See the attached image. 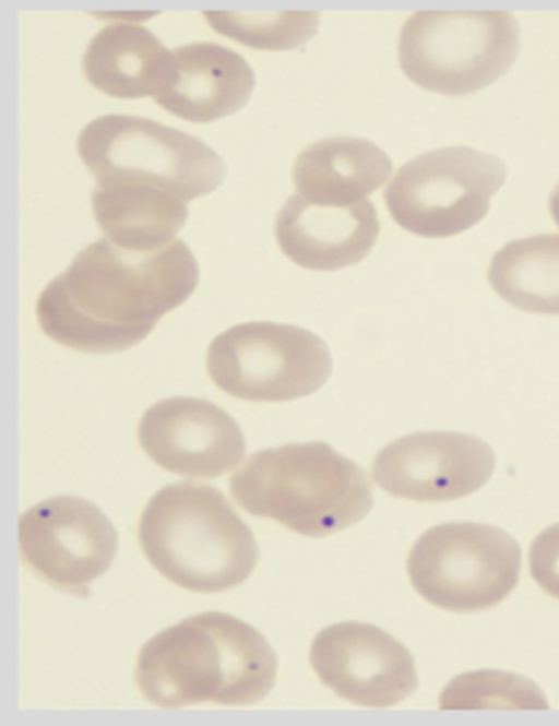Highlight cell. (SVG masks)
<instances>
[{
    "mask_svg": "<svg viewBox=\"0 0 559 726\" xmlns=\"http://www.w3.org/2000/svg\"><path fill=\"white\" fill-rule=\"evenodd\" d=\"M150 563L174 584L218 593L246 581L259 559L250 527L217 488L180 481L146 503L138 529Z\"/></svg>",
    "mask_w": 559,
    "mask_h": 726,
    "instance_id": "obj_3",
    "label": "cell"
},
{
    "mask_svg": "<svg viewBox=\"0 0 559 726\" xmlns=\"http://www.w3.org/2000/svg\"><path fill=\"white\" fill-rule=\"evenodd\" d=\"M441 710H548L544 692L531 679L501 670L484 669L453 678L439 700Z\"/></svg>",
    "mask_w": 559,
    "mask_h": 726,
    "instance_id": "obj_21",
    "label": "cell"
},
{
    "mask_svg": "<svg viewBox=\"0 0 559 726\" xmlns=\"http://www.w3.org/2000/svg\"><path fill=\"white\" fill-rule=\"evenodd\" d=\"M255 76L242 56L214 43H192L171 51L165 83L153 96L168 112L207 123L242 108Z\"/></svg>",
    "mask_w": 559,
    "mask_h": 726,
    "instance_id": "obj_15",
    "label": "cell"
},
{
    "mask_svg": "<svg viewBox=\"0 0 559 726\" xmlns=\"http://www.w3.org/2000/svg\"><path fill=\"white\" fill-rule=\"evenodd\" d=\"M506 176L504 164L491 154L467 146L437 148L400 167L385 187L384 202L403 229L447 238L485 217Z\"/></svg>",
    "mask_w": 559,
    "mask_h": 726,
    "instance_id": "obj_8",
    "label": "cell"
},
{
    "mask_svg": "<svg viewBox=\"0 0 559 726\" xmlns=\"http://www.w3.org/2000/svg\"><path fill=\"white\" fill-rule=\"evenodd\" d=\"M19 550L25 566L55 588L78 597L103 575L118 551V533L93 502L57 496L19 517Z\"/></svg>",
    "mask_w": 559,
    "mask_h": 726,
    "instance_id": "obj_10",
    "label": "cell"
},
{
    "mask_svg": "<svg viewBox=\"0 0 559 726\" xmlns=\"http://www.w3.org/2000/svg\"><path fill=\"white\" fill-rule=\"evenodd\" d=\"M206 370L225 393L251 402H285L319 390L332 371L328 345L293 324L253 321L218 334Z\"/></svg>",
    "mask_w": 559,
    "mask_h": 726,
    "instance_id": "obj_9",
    "label": "cell"
},
{
    "mask_svg": "<svg viewBox=\"0 0 559 726\" xmlns=\"http://www.w3.org/2000/svg\"><path fill=\"white\" fill-rule=\"evenodd\" d=\"M389 156L369 140L332 136L317 141L295 159L292 177L298 193L321 205L364 201L391 175Z\"/></svg>",
    "mask_w": 559,
    "mask_h": 726,
    "instance_id": "obj_16",
    "label": "cell"
},
{
    "mask_svg": "<svg viewBox=\"0 0 559 726\" xmlns=\"http://www.w3.org/2000/svg\"><path fill=\"white\" fill-rule=\"evenodd\" d=\"M495 467L493 451L481 439L453 431H425L401 437L381 449L372 476L394 497L439 502L478 490Z\"/></svg>",
    "mask_w": 559,
    "mask_h": 726,
    "instance_id": "obj_12",
    "label": "cell"
},
{
    "mask_svg": "<svg viewBox=\"0 0 559 726\" xmlns=\"http://www.w3.org/2000/svg\"><path fill=\"white\" fill-rule=\"evenodd\" d=\"M171 51L146 27L115 22L93 36L83 55L86 80L123 99L154 96L167 78Z\"/></svg>",
    "mask_w": 559,
    "mask_h": 726,
    "instance_id": "obj_17",
    "label": "cell"
},
{
    "mask_svg": "<svg viewBox=\"0 0 559 726\" xmlns=\"http://www.w3.org/2000/svg\"><path fill=\"white\" fill-rule=\"evenodd\" d=\"M198 283V262L181 239L133 251L104 236L45 286L36 316L41 331L58 344L84 353L121 352L143 341Z\"/></svg>",
    "mask_w": 559,
    "mask_h": 726,
    "instance_id": "obj_1",
    "label": "cell"
},
{
    "mask_svg": "<svg viewBox=\"0 0 559 726\" xmlns=\"http://www.w3.org/2000/svg\"><path fill=\"white\" fill-rule=\"evenodd\" d=\"M76 150L97 183H145L186 203L214 191L226 177L223 159L206 143L150 118L97 117L82 128Z\"/></svg>",
    "mask_w": 559,
    "mask_h": 726,
    "instance_id": "obj_5",
    "label": "cell"
},
{
    "mask_svg": "<svg viewBox=\"0 0 559 726\" xmlns=\"http://www.w3.org/2000/svg\"><path fill=\"white\" fill-rule=\"evenodd\" d=\"M549 211L550 214L559 228V181L554 188L550 198H549Z\"/></svg>",
    "mask_w": 559,
    "mask_h": 726,
    "instance_id": "obj_23",
    "label": "cell"
},
{
    "mask_svg": "<svg viewBox=\"0 0 559 726\" xmlns=\"http://www.w3.org/2000/svg\"><path fill=\"white\" fill-rule=\"evenodd\" d=\"M91 203L105 237L133 251H153L171 242L189 214L187 203L178 197L131 181L97 183Z\"/></svg>",
    "mask_w": 559,
    "mask_h": 726,
    "instance_id": "obj_18",
    "label": "cell"
},
{
    "mask_svg": "<svg viewBox=\"0 0 559 726\" xmlns=\"http://www.w3.org/2000/svg\"><path fill=\"white\" fill-rule=\"evenodd\" d=\"M519 51V23L507 11H417L404 23L397 49L407 79L448 96L490 85Z\"/></svg>",
    "mask_w": 559,
    "mask_h": 726,
    "instance_id": "obj_6",
    "label": "cell"
},
{
    "mask_svg": "<svg viewBox=\"0 0 559 726\" xmlns=\"http://www.w3.org/2000/svg\"><path fill=\"white\" fill-rule=\"evenodd\" d=\"M522 552L503 529L485 523L450 522L426 531L414 544L407 573L430 604L455 612L498 605L516 586Z\"/></svg>",
    "mask_w": 559,
    "mask_h": 726,
    "instance_id": "obj_7",
    "label": "cell"
},
{
    "mask_svg": "<svg viewBox=\"0 0 559 726\" xmlns=\"http://www.w3.org/2000/svg\"><path fill=\"white\" fill-rule=\"evenodd\" d=\"M528 566L535 582L559 599V523L535 537L528 551Z\"/></svg>",
    "mask_w": 559,
    "mask_h": 726,
    "instance_id": "obj_22",
    "label": "cell"
},
{
    "mask_svg": "<svg viewBox=\"0 0 559 726\" xmlns=\"http://www.w3.org/2000/svg\"><path fill=\"white\" fill-rule=\"evenodd\" d=\"M309 659L323 685L360 706H393L418 685L411 652L366 622L345 621L322 629L312 640Z\"/></svg>",
    "mask_w": 559,
    "mask_h": 726,
    "instance_id": "obj_11",
    "label": "cell"
},
{
    "mask_svg": "<svg viewBox=\"0 0 559 726\" xmlns=\"http://www.w3.org/2000/svg\"><path fill=\"white\" fill-rule=\"evenodd\" d=\"M276 655L251 624L222 611L182 619L140 650L135 682L143 697L163 709L211 702L243 706L272 690Z\"/></svg>",
    "mask_w": 559,
    "mask_h": 726,
    "instance_id": "obj_2",
    "label": "cell"
},
{
    "mask_svg": "<svg viewBox=\"0 0 559 726\" xmlns=\"http://www.w3.org/2000/svg\"><path fill=\"white\" fill-rule=\"evenodd\" d=\"M138 439L164 469L214 478L236 467L246 451L237 421L214 403L188 396L164 398L143 414Z\"/></svg>",
    "mask_w": 559,
    "mask_h": 726,
    "instance_id": "obj_13",
    "label": "cell"
},
{
    "mask_svg": "<svg viewBox=\"0 0 559 726\" xmlns=\"http://www.w3.org/2000/svg\"><path fill=\"white\" fill-rule=\"evenodd\" d=\"M203 15L217 33L260 50L300 47L316 35L320 20L314 11H203Z\"/></svg>",
    "mask_w": 559,
    "mask_h": 726,
    "instance_id": "obj_20",
    "label": "cell"
},
{
    "mask_svg": "<svg viewBox=\"0 0 559 726\" xmlns=\"http://www.w3.org/2000/svg\"><path fill=\"white\" fill-rule=\"evenodd\" d=\"M275 237L282 252L312 271H335L365 259L374 246L380 225L374 204H316L293 194L280 210Z\"/></svg>",
    "mask_w": 559,
    "mask_h": 726,
    "instance_id": "obj_14",
    "label": "cell"
},
{
    "mask_svg": "<svg viewBox=\"0 0 559 726\" xmlns=\"http://www.w3.org/2000/svg\"><path fill=\"white\" fill-rule=\"evenodd\" d=\"M234 500L307 537H323L365 517L373 504L365 471L324 442L257 451L229 478Z\"/></svg>",
    "mask_w": 559,
    "mask_h": 726,
    "instance_id": "obj_4",
    "label": "cell"
},
{
    "mask_svg": "<svg viewBox=\"0 0 559 726\" xmlns=\"http://www.w3.org/2000/svg\"><path fill=\"white\" fill-rule=\"evenodd\" d=\"M487 278L510 305L532 313L559 314V235L508 242L493 254Z\"/></svg>",
    "mask_w": 559,
    "mask_h": 726,
    "instance_id": "obj_19",
    "label": "cell"
}]
</instances>
